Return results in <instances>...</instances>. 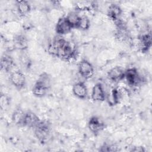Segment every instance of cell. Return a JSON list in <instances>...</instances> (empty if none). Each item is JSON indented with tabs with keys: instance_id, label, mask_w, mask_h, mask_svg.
<instances>
[{
	"instance_id": "cell-1",
	"label": "cell",
	"mask_w": 152,
	"mask_h": 152,
	"mask_svg": "<svg viewBox=\"0 0 152 152\" xmlns=\"http://www.w3.org/2000/svg\"><path fill=\"white\" fill-rule=\"evenodd\" d=\"M48 50L51 55L65 61L74 59L77 53L75 45L59 35L56 36L50 43Z\"/></svg>"
},
{
	"instance_id": "cell-2",
	"label": "cell",
	"mask_w": 152,
	"mask_h": 152,
	"mask_svg": "<svg viewBox=\"0 0 152 152\" xmlns=\"http://www.w3.org/2000/svg\"><path fill=\"white\" fill-rule=\"evenodd\" d=\"M50 87V78L49 75L43 72L39 75L32 88L33 94L37 97H43L48 93Z\"/></svg>"
},
{
	"instance_id": "cell-3",
	"label": "cell",
	"mask_w": 152,
	"mask_h": 152,
	"mask_svg": "<svg viewBox=\"0 0 152 152\" xmlns=\"http://www.w3.org/2000/svg\"><path fill=\"white\" fill-rule=\"evenodd\" d=\"M34 130L36 137L42 142H44L47 140L50 132L49 124L42 120H40L37 126L34 128Z\"/></svg>"
},
{
	"instance_id": "cell-4",
	"label": "cell",
	"mask_w": 152,
	"mask_h": 152,
	"mask_svg": "<svg viewBox=\"0 0 152 152\" xmlns=\"http://www.w3.org/2000/svg\"><path fill=\"white\" fill-rule=\"evenodd\" d=\"M124 79L130 87H137L142 82V78L138 70L135 68H129L125 71Z\"/></svg>"
},
{
	"instance_id": "cell-5",
	"label": "cell",
	"mask_w": 152,
	"mask_h": 152,
	"mask_svg": "<svg viewBox=\"0 0 152 152\" xmlns=\"http://www.w3.org/2000/svg\"><path fill=\"white\" fill-rule=\"evenodd\" d=\"M74 28L72 24L66 17H60L56 24L55 31L59 36H62L68 33Z\"/></svg>"
},
{
	"instance_id": "cell-6",
	"label": "cell",
	"mask_w": 152,
	"mask_h": 152,
	"mask_svg": "<svg viewBox=\"0 0 152 152\" xmlns=\"http://www.w3.org/2000/svg\"><path fill=\"white\" fill-rule=\"evenodd\" d=\"M10 80L12 84L18 90H21L26 85L25 75L20 70H15L10 73Z\"/></svg>"
},
{
	"instance_id": "cell-7",
	"label": "cell",
	"mask_w": 152,
	"mask_h": 152,
	"mask_svg": "<svg viewBox=\"0 0 152 152\" xmlns=\"http://www.w3.org/2000/svg\"><path fill=\"white\" fill-rule=\"evenodd\" d=\"M78 69L80 75L86 80L91 78L94 73L93 66L90 62L86 59L80 61Z\"/></svg>"
},
{
	"instance_id": "cell-8",
	"label": "cell",
	"mask_w": 152,
	"mask_h": 152,
	"mask_svg": "<svg viewBox=\"0 0 152 152\" xmlns=\"http://www.w3.org/2000/svg\"><path fill=\"white\" fill-rule=\"evenodd\" d=\"M89 130L95 135L99 134L105 128L104 122L99 117L96 116H91L88 122Z\"/></svg>"
},
{
	"instance_id": "cell-9",
	"label": "cell",
	"mask_w": 152,
	"mask_h": 152,
	"mask_svg": "<svg viewBox=\"0 0 152 152\" xmlns=\"http://www.w3.org/2000/svg\"><path fill=\"white\" fill-rule=\"evenodd\" d=\"M107 78L113 83H117L124 79L125 70L121 66H115L111 68L107 72Z\"/></svg>"
},
{
	"instance_id": "cell-10",
	"label": "cell",
	"mask_w": 152,
	"mask_h": 152,
	"mask_svg": "<svg viewBox=\"0 0 152 152\" xmlns=\"http://www.w3.org/2000/svg\"><path fill=\"white\" fill-rule=\"evenodd\" d=\"M40 121V119L36 113L31 111H27L24 113L23 126L34 129Z\"/></svg>"
},
{
	"instance_id": "cell-11",
	"label": "cell",
	"mask_w": 152,
	"mask_h": 152,
	"mask_svg": "<svg viewBox=\"0 0 152 152\" xmlns=\"http://www.w3.org/2000/svg\"><path fill=\"white\" fill-rule=\"evenodd\" d=\"M91 99L94 102H103L106 99V94L102 84L100 83H96L93 87Z\"/></svg>"
},
{
	"instance_id": "cell-12",
	"label": "cell",
	"mask_w": 152,
	"mask_h": 152,
	"mask_svg": "<svg viewBox=\"0 0 152 152\" xmlns=\"http://www.w3.org/2000/svg\"><path fill=\"white\" fill-rule=\"evenodd\" d=\"M15 64L12 58L6 53L2 55L1 58V69L5 72H11Z\"/></svg>"
},
{
	"instance_id": "cell-13",
	"label": "cell",
	"mask_w": 152,
	"mask_h": 152,
	"mask_svg": "<svg viewBox=\"0 0 152 152\" xmlns=\"http://www.w3.org/2000/svg\"><path fill=\"white\" fill-rule=\"evenodd\" d=\"M139 48L142 53L148 52L151 46V33H144L138 37Z\"/></svg>"
},
{
	"instance_id": "cell-14",
	"label": "cell",
	"mask_w": 152,
	"mask_h": 152,
	"mask_svg": "<svg viewBox=\"0 0 152 152\" xmlns=\"http://www.w3.org/2000/svg\"><path fill=\"white\" fill-rule=\"evenodd\" d=\"M122 14V10L120 6L116 4H110L107 11V14L110 20L114 23L119 20Z\"/></svg>"
},
{
	"instance_id": "cell-15",
	"label": "cell",
	"mask_w": 152,
	"mask_h": 152,
	"mask_svg": "<svg viewBox=\"0 0 152 152\" xmlns=\"http://www.w3.org/2000/svg\"><path fill=\"white\" fill-rule=\"evenodd\" d=\"M72 93L77 97L84 99L87 96V88L85 84L83 82H77L75 83L72 86Z\"/></svg>"
},
{
	"instance_id": "cell-16",
	"label": "cell",
	"mask_w": 152,
	"mask_h": 152,
	"mask_svg": "<svg viewBox=\"0 0 152 152\" xmlns=\"http://www.w3.org/2000/svg\"><path fill=\"white\" fill-rule=\"evenodd\" d=\"M13 46L15 49L24 50L28 48V40L27 37L23 34H18L15 36L12 41Z\"/></svg>"
},
{
	"instance_id": "cell-17",
	"label": "cell",
	"mask_w": 152,
	"mask_h": 152,
	"mask_svg": "<svg viewBox=\"0 0 152 152\" xmlns=\"http://www.w3.org/2000/svg\"><path fill=\"white\" fill-rule=\"evenodd\" d=\"M15 5L18 13L21 16L27 15L31 10L30 5L27 1H17L15 2Z\"/></svg>"
},
{
	"instance_id": "cell-18",
	"label": "cell",
	"mask_w": 152,
	"mask_h": 152,
	"mask_svg": "<svg viewBox=\"0 0 152 152\" xmlns=\"http://www.w3.org/2000/svg\"><path fill=\"white\" fill-rule=\"evenodd\" d=\"M122 94L120 90L118 88H113L110 93V96L108 99V102L109 104L116 105L119 103L121 99Z\"/></svg>"
},
{
	"instance_id": "cell-19",
	"label": "cell",
	"mask_w": 152,
	"mask_h": 152,
	"mask_svg": "<svg viewBox=\"0 0 152 152\" xmlns=\"http://www.w3.org/2000/svg\"><path fill=\"white\" fill-rule=\"evenodd\" d=\"M24 113L25 112L21 109H16L15 111H14L12 115V119L13 122L19 126H23Z\"/></svg>"
},
{
	"instance_id": "cell-20",
	"label": "cell",
	"mask_w": 152,
	"mask_h": 152,
	"mask_svg": "<svg viewBox=\"0 0 152 152\" xmlns=\"http://www.w3.org/2000/svg\"><path fill=\"white\" fill-rule=\"evenodd\" d=\"M90 26V21L89 18L86 15H81L77 23L76 28L81 30H87Z\"/></svg>"
}]
</instances>
